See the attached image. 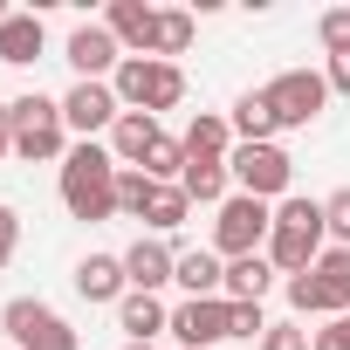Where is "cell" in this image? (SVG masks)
Returning <instances> with one entry per match:
<instances>
[{
  "instance_id": "10",
  "label": "cell",
  "mask_w": 350,
  "mask_h": 350,
  "mask_svg": "<svg viewBox=\"0 0 350 350\" xmlns=\"http://www.w3.org/2000/svg\"><path fill=\"white\" fill-rule=\"evenodd\" d=\"M172 336L179 350H220L234 329H227V295H186L172 309Z\"/></svg>"
},
{
  "instance_id": "24",
  "label": "cell",
  "mask_w": 350,
  "mask_h": 350,
  "mask_svg": "<svg viewBox=\"0 0 350 350\" xmlns=\"http://www.w3.org/2000/svg\"><path fill=\"white\" fill-rule=\"evenodd\" d=\"M193 49V14L186 8H158V35H151V55L172 62V55H186Z\"/></svg>"
},
{
  "instance_id": "32",
  "label": "cell",
  "mask_w": 350,
  "mask_h": 350,
  "mask_svg": "<svg viewBox=\"0 0 350 350\" xmlns=\"http://www.w3.org/2000/svg\"><path fill=\"white\" fill-rule=\"evenodd\" d=\"M309 350H350V316H323V329H309Z\"/></svg>"
},
{
  "instance_id": "36",
  "label": "cell",
  "mask_w": 350,
  "mask_h": 350,
  "mask_svg": "<svg viewBox=\"0 0 350 350\" xmlns=\"http://www.w3.org/2000/svg\"><path fill=\"white\" fill-rule=\"evenodd\" d=\"M8 151H14V103L0 96V158H8Z\"/></svg>"
},
{
  "instance_id": "13",
  "label": "cell",
  "mask_w": 350,
  "mask_h": 350,
  "mask_svg": "<svg viewBox=\"0 0 350 350\" xmlns=\"http://www.w3.org/2000/svg\"><path fill=\"white\" fill-rule=\"evenodd\" d=\"M69 282H76V295H83V302H110V309H117V302L131 295V275H124V254H83Z\"/></svg>"
},
{
  "instance_id": "25",
  "label": "cell",
  "mask_w": 350,
  "mask_h": 350,
  "mask_svg": "<svg viewBox=\"0 0 350 350\" xmlns=\"http://www.w3.org/2000/svg\"><path fill=\"white\" fill-rule=\"evenodd\" d=\"M151 200H158V179H151V172H137V165H124V172H117V213L144 220Z\"/></svg>"
},
{
  "instance_id": "3",
  "label": "cell",
  "mask_w": 350,
  "mask_h": 350,
  "mask_svg": "<svg viewBox=\"0 0 350 350\" xmlns=\"http://www.w3.org/2000/svg\"><path fill=\"white\" fill-rule=\"evenodd\" d=\"M110 90H117L124 110L158 117V110H179L186 103V69L179 62H158V55H124V69L110 76Z\"/></svg>"
},
{
  "instance_id": "2",
  "label": "cell",
  "mask_w": 350,
  "mask_h": 350,
  "mask_svg": "<svg viewBox=\"0 0 350 350\" xmlns=\"http://www.w3.org/2000/svg\"><path fill=\"white\" fill-rule=\"evenodd\" d=\"M329 247V227H323V200H282L275 206V234H268V261H275V275L288 282V275H309L316 268V254Z\"/></svg>"
},
{
  "instance_id": "1",
  "label": "cell",
  "mask_w": 350,
  "mask_h": 350,
  "mask_svg": "<svg viewBox=\"0 0 350 350\" xmlns=\"http://www.w3.org/2000/svg\"><path fill=\"white\" fill-rule=\"evenodd\" d=\"M117 158H110V144L103 137H90V144H69V158H62V172H55V193H62V206H69V220H110L117 213Z\"/></svg>"
},
{
  "instance_id": "4",
  "label": "cell",
  "mask_w": 350,
  "mask_h": 350,
  "mask_svg": "<svg viewBox=\"0 0 350 350\" xmlns=\"http://www.w3.org/2000/svg\"><path fill=\"white\" fill-rule=\"evenodd\" d=\"M14 158L28 165H62L69 158V124H62V96H14Z\"/></svg>"
},
{
  "instance_id": "5",
  "label": "cell",
  "mask_w": 350,
  "mask_h": 350,
  "mask_svg": "<svg viewBox=\"0 0 350 350\" xmlns=\"http://www.w3.org/2000/svg\"><path fill=\"white\" fill-rule=\"evenodd\" d=\"M227 172H234V193L268 200V206H282V200H288V186H295V158H288L282 144H234Z\"/></svg>"
},
{
  "instance_id": "37",
  "label": "cell",
  "mask_w": 350,
  "mask_h": 350,
  "mask_svg": "<svg viewBox=\"0 0 350 350\" xmlns=\"http://www.w3.org/2000/svg\"><path fill=\"white\" fill-rule=\"evenodd\" d=\"M8 14H14V8H8V0H0V28H8Z\"/></svg>"
},
{
  "instance_id": "34",
  "label": "cell",
  "mask_w": 350,
  "mask_h": 350,
  "mask_svg": "<svg viewBox=\"0 0 350 350\" xmlns=\"http://www.w3.org/2000/svg\"><path fill=\"white\" fill-rule=\"evenodd\" d=\"M14 247H21V213H14L8 200H0V268L14 261Z\"/></svg>"
},
{
  "instance_id": "28",
  "label": "cell",
  "mask_w": 350,
  "mask_h": 350,
  "mask_svg": "<svg viewBox=\"0 0 350 350\" xmlns=\"http://www.w3.org/2000/svg\"><path fill=\"white\" fill-rule=\"evenodd\" d=\"M227 329H234L241 343H261V336H268V309H261V302H227Z\"/></svg>"
},
{
  "instance_id": "27",
  "label": "cell",
  "mask_w": 350,
  "mask_h": 350,
  "mask_svg": "<svg viewBox=\"0 0 350 350\" xmlns=\"http://www.w3.org/2000/svg\"><path fill=\"white\" fill-rule=\"evenodd\" d=\"M137 172H151L158 186H179V179H186V137H158V144H151V158H144Z\"/></svg>"
},
{
  "instance_id": "21",
  "label": "cell",
  "mask_w": 350,
  "mask_h": 350,
  "mask_svg": "<svg viewBox=\"0 0 350 350\" xmlns=\"http://www.w3.org/2000/svg\"><path fill=\"white\" fill-rule=\"evenodd\" d=\"M227 124H234V144H275V137H282V124H275V110H268V96H261V90L234 96Z\"/></svg>"
},
{
  "instance_id": "33",
  "label": "cell",
  "mask_w": 350,
  "mask_h": 350,
  "mask_svg": "<svg viewBox=\"0 0 350 350\" xmlns=\"http://www.w3.org/2000/svg\"><path fill=\"white\" fill-rule=\"evenodd\" d=\"M261 350H309V329H302V323H268Z\"/></svg>"
},
{
  "instance_id": "14",
  "label": "cell",
  "mask_w": 350,
  "mask_h": 350,
  "mask_svg": "<svg viewBox=\"0 0 350 350\" xmlns=\"http://www.w3.org/2000/svg\"><path fill=\"white\" fill-rule=\"evenodd\" d=\"M103 28L117 35V49H124V55H151V35H158V8H151V0H110Z\"/></svg>"
},
{
  "instance_id": "31",
  "label": "cell",
  "mask_w": 350,
  "mask_h": 350,
  "mask_svg": "<svg viewBox=\"0 0 350 350\" xmlns=\"http://www.w3.org/2000/svg\"><path fill=\"white\" fill-rule=\"evenodd\" d=\"M282 288H288V309H295V316H323V295H316V282H309V275H288Z\"/></svg>"
},
{
  "instance_id": "29",
  "label": "cell",
  "mask_w": 350,
  "mask_h": 350,
  "mask_svg": "<svg viewBox=\"0 0 350 350\" xmlns=\"http://www.w3.org/2000/svg\"><path fill=\"white\" fill-rule=\"evenodd\" d=\"M316 42H323V55H350V8H323Z\"/></svg>"
},
{
  "instance_id": "6",
  "label": "cell",
  "mask_w": 350,
  "mask_h": 350,
  "mask_svg": "<svg viewBox=\"0 0 350 350\" xmlns=\"http://www.w3.org/2000/svg\"><path fill=\"white\" fill-rule=\"evenodd\" d=\"M268 234H275V206H268V200H247V193H234V200L213 213V254H220V261L261 254V247H268Z\"/></svg>"
},
{
  "instance_id": "26",
  "label": "cell",
  "mask_w": 350,
  "mask_h": 350,
  "mask_svg": "<svg viewBox=\"0 0 350 350\" xmlns=\"http://www.w3.org/2000/svg\"><path fill=\"white\" fill-rule=\"evenodd\" d=\"M186 213H193V200L179 193V186H158V200H151V213H144V227L165 241V234H179L186 227Z\"/></svg>"
},
{
  "instance_id": "35",
  "label": "cell",
  "mask_w": 350,
  "mask_h": 350,
  "mask_svg": "<svg viewBox=\"0 0 350 350\" xmlns=\"http://www.w3.org/2000/svg\"><path fill=\"white\" fill-rule=\"evenodd\" d=\"M323 83H329V96H350V55H329Z\"/></svg>"
},
{
  "instance_id": "8",
  "label": "cell",
  "mask_w": 350,
  "mask_h": 350,
  "mask_svg": "<svg viewBox=\"0 0 350 350\" xmlns=\"http://www.w3.org/2000/svg\"><path fill=\"white\" fill-rule=\"evenodd\" d=\"M261 96H268V110H275L282 131H309V124L329 110V83H323V69H282Z\"/></svg>"
},
{
  "instance_id": "23",
  "label": "cell",
  "mask_w": 350,
  "mask_h": 350,
  "mask_svg": "<svg viewBox=\"0 0 350 350\" xmlns=\"http://www.w3.org/2000/svg\"><path fill=\"white\" fill-rule=\"evenodd\" d=\"M186 158H234V124L220 110H193L186 124Z\"/></svg>"
},
{
  "instance_id": "38",
  "label": "cell",
  "mask_w": 350,
  "mask_h": 350,
  "mask_svg": "<svg viewBox=\"0 0 350 350\" xmlns=\"http://www.w3.org/2000/svg\"><path fill=\"white\" fill-rule=\"evenodd\" d=\"M124 350H158V343H124Z\"/></svg>"
},
{
  "instance_id": "9",
  "label": "cell",
  "mask_w": 350,
  "mask_h": 350,
  "mask_svg": "<svg viewBox=\"0 0 350 350\" xmlns=\"http://www.w3.org/2000/svg\"><path fill=\"white\" fill-rule=\"evenodd\" d=\"M124 117V103H117V90L110 83H69V96H62V124L76 131V144H90V137H110V124Z\"/></svg>"
},
{
  "instance_id": "15",
  "label": "cell",
  "mask_w": 350,
  "mask_h": 350,
  "mask_svg": "<svg viewBox=\"0 0 350 350\" xmlns=\"http://www.w3.org/2000/svg\"><path fill=\"white\" fill-rule=\"evenodd\" d=\"M179 193L193 200V206H227L234 200V172H227V158H186V179H179Z\"/></svg>"
},
{
  "instance_id": "16",
  "label": "cell",
  "mask_w": 350,
  "mask_h": 350,
  "mask_svg": "<svg viewBox=\"0 0 350 350\" xmlns=\"http://www.w3.org/2000/svg\"><path fill=\"white\" fill-rule=\"evenodd\" d=\"M42 49H49L42 14H35V8L8 14V28H0V62H8V69H28V62H42Z\"/></svg>"
},
{
  "instance_id": "20",
  "label": "cell",
  "mask_w": 350,
  "mask_h": 350,
  "mask_svg": "<svg viewBox=\"0 0 350 350\" xmlns=\"http://www.w3.org/2000/svg\"><path fill=\"white\" fill-rule=\"evenodd\" d=\"M172 282H179L186 295H220L227 288V261L213 247H179V268H172Z\"/></svg>"
},
{
  "instance_id": "11",
  "label": "cell",
  "mask_w": 350,
  "mask_h": 350,
  "mask_svg": "<svg viewBox=\"0 0 350 350\" xmlns=\"http://www.w3.org/2000/svg\"><path fill=\"white\" fill-rule=\"evenodd\" d=\"M69 69H76V83H110L117 69H124V49H117V35L103 28V21H83L76 35H69Z\"/></svg>"
},
{
  "instance_id": "22",
  "label": "cell",
  "mask_w": 350,
  "mask_h": 350,
  "mask_svg": "<svg viewBox=\"0 0 350 350\" xmlns=\"http://www.w3.org/2000/svg\"><path fill=\"white\" fill-rule=\"evenodd\" d=\"M282 275H275V261L268 254H241V261H227V302H268V288H275Z\"/></svg>"
},
{
  "instance_id": "19",
  "label": "cell",
  "mask_w": 350,
  "mask_h": 350,
  "mask_svg": "<svg viewBox=\"0 0 350 350\" xmlns=\"http://www.w3.org/2000/svg\"><path fill=\"white\" fill-rule=\"evenodd\" d=\"M316 295H323V316H350V247H323L316 268H309Z\"/></svg>"
},
{
  "instance_id": "7",
  "label": "cell",
  "mask_w": 350,
  "mask_h": 350,
  "mask_svg": "<svg viewBox=\"0 0 350 350\" xmlns=\"http://www.w3.org/2000/svg\"><path fill=\"white\" fill-rule=\"evenodd\" d=\"M0 329H8L14 350H83V336H76L42 295H14L8 309H0Z\"/></svg>"
},
{
  "instance_id": "12",
  "label": "cell",
  "mask_w": 350,
  "mask_h": 350,
  "mask_svg": "<svg viewBox=\"0 0 350 350\" xmlns=\"http://www.w3.org/2000/svg\"><path fill=\"white\" fill-rule=\"evenodd\" d=\"M172 268H179V247L158 241V234H137V241L124 247V275H131L137 295H158V288L172 282Z\"/></svg>"
},
{
  "instance_id": "30",
  "label": "cell",
  "mask_w": 350,
  "mask_h": 350,
  "mask_svg": "<svg viewBox=\"0 0 350 350\" xmlns=\"http://www.w3.org/2000/svg\"><path fill=\"white\" fill-rule=\"evenodd\" d=\"M323 227H329V247H350V186L323 200Z\"/></svg>"
},
{
  "instance_id": "17",
  "label": "cell",
  "mask_w": 350,
  "mask_h": 350,
  "mask_svg": "<svg viewBox=\"0 0 350 350\" xmlns=\"http://www.w3.org/2000/svg\"><path fill=\"white\" fill-rule=\"evenodd\" d=\"M158 137H165V131H158V117H144V110H124V117L110 124V137H103V144H110V158H117V165H144Z\"/></svg>"
},
{
  "instance_id": "18",
  "label": "cell",
  "mask_w": 350,
  "mask_h": 350,
  "mask_svg": "<svg viewBox=\"0 0 350 350\" xmlns=\"http://www.w3.org/2000/svg\"><path fill=\"white\" fill-rule=\"evenodd\" d=\"M117 323H124V343H158V336H172V309L158 302V295H124L117 302Z\"/></svg>"
}]
</instances>
